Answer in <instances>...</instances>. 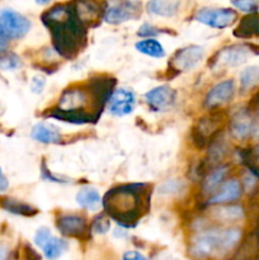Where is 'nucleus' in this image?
<instances>
[{"instance_id": "obj_1", "label": "nucleus", "mask_w": 259, "mask_h": 260, "mask_svg": "<svg viewBox=\"0 0 259 260\" xmlns=\"http://www.w3.org/2000/svg\"><path fill=\"white\" fill-rule=\"evenodd\" d=\"M114 80L112 78H94L88 86L68 88L58 99L57 107L46 112V114L56 119L70 123H88L95 122L94 116L86 107L90 106L101 116L102 108L109 101Z\"/></svg>"}, {"instance_id": "obj_2", "label": "nucleus", "mask_w": 259, "mask_h": 260, "mask_svg": "<svg viewBox=\"0 0 259 260\" xmlns=\"http://www.w3.org/2000/svg\"><path fill=\"white\" fill-rule=\"evenodd\" d=\"M58 55L73 58L85 46L86 25L76 15L73 3L55 5L42 15Z\"/></svg>"}, {"instance_id": "obj_3", "label": "nucleus", "mask_w": 259, "mask_h": 260, "mask_svg": "<svg viewBox=\"0 0 259 260\" xmlns=\"http://www.w3.org/2000/svg\"><path fill=\"white\" fill-rule=\"evenodd\" d=\"M149 189L146 184H131L113 188L106 194L103 206L111 218L123 226H134L146 210Z\"/></svg>"}, {"instance_id": "obj_4", "label": "nucleus", "mask_w": 259, "mask_h": 260, "mask_svg": "<svg viewBox=\"0 0 259 260\" xmlns=\"http://www.w3.org/2000/svg\"><path fill=\"white\" fill-rule=\"evenodd\" d=\"M241 238L238 229L223 231H206L198 235L190 245V253L195 256H210L215 253H228Z\"/></svg>"}, {"instance_id": "obj_5", "label": "nucleus", "mask_w": 259, "mask_h": 260, "mask_svg": "<svg viewBox=\"0 0 259 260\" xmlns=\"http://www.w3.org/2000/svg\"><path fill=\"white\" fill-rule=\"evenodd\" d=\"M141 13V4L131 0H108L104 9V19L109 24H119L135 19Z\"/></svg>"}, {"instance_id": "obj_6", "label": "nucleus", "mask_w": 259, "mask_h": 260, "mask_svg": "<svg viewBox=\"0 0 259 260\" xmlns=\"http://www.w3.org/2000/svg\"><path fill=\"white\" fill-rule=\"evenodd\" d=\"M196 19L212 28H226L234 24L238 18L235 10L228 8H203L198 10Z\"/></svg>"}, {"instance_id": "obj_7", "label": "nucleus", "mask_w": 259, "mask_h": 260, "mask_svg": "<svg viewBox=\"0 0 259 260\" xmlns=\"http://www.w3.org/2000/svg\"><path fill=\"white\" fill-rule=\"evenodd\" d=\"M0 25L10 38H22L29 30L30 22L15 10L3 9L0 10Z\"/></svg>"}, {"instance_id": "obj_8", "label": "nucleus", "mask_w": 259, "mask_h": 260, "mask_svg": "<svg viewBox=\"0 0 259 260\" xmlns=\"http://www.w3.org/2000/svg\"><path fill=\"white\" fill-rule=\"evenodd\" d=\"M73 5L78 18L86 27L98 24L104 17L106 7H102L98 0H74Z\"/></svg>"}, {"instance_id": "obj_9", "label": "nucleus", "mask_w": 259, "mask_h": 260, "mask_svg": "<svg viewBox=\"0 0 259 260\" xmlns=\"http://www.w3.org/2000/svg\"><path fill=\"white\" fill-rule=\"evenodd\" d=\"M203 53L205 51L200 46H188V47L182 48L173 56L170 61V68L177 70L178 73L190 70L202 60Z\"/></svg>"}, {"instance_id": "obj_10", "label": "nucleus", "mask_w": 259, "mask_h": 260, "mask_svg": "<svg viewBox=\"0 0 259 260\" xmlns=\"http://www.w3.org/2000/svg\"><path fill=\"white\" fill-rule=\"evenodd\" d=\"M135 94L128 89H118L109 96V112L117 117L126 116L134 111Z\"/></svg>"}, {"instance_id": "obj_11", "label": "nucleus", "mask_w": 259, "mask_h": 260, "mask_svg": "<svg viewBox=\"0 0 259 260\" xmlns=\"http://www.w3.org/2000/svg\"><path fill=\"white\" fill-rule=\"evenodd\" d=\"M147 104L154 111H165L170 108L175 102V91L170 86L163 85L147 91L145 95Z\"/></svg>"}, {"instance_id": "obj_12", "label": "nucleus", "mask_w": 259, "mask_h": 260, "mask_svg": "<svg viewBox=\"0 0 259 260\" xmlns=\"http://www.w3.org/2000/svg\"><path fill=\"white\" fill-rule=\"evenodd\" d=\"M220 123H221L220 117L210 116L201 119L198 126H196L192 132V137L195 144L197 145L198 147L205 146L207 140L210 139V137L215 136L216 132L218 131Z\"/></svg>"}, {"instance_id": "obj_13", "label": "nucleus", "mask_w": 259, "mask_h": 260, "mask_svg": "<svg viewBox=\"0 0 259 260\" xmlns=\"http://www.w3.org/2000/svg\"><path fill=\"white\" fill-rule=\"evenodd\" d=\"M231 134L235 139L245 140L254 134L253 113L244 109L239 111L231 119Z\"/></svg>"}, {"instance_id": "obj_14", "label": "nucleus", "mask_w": 259, "mask_h": 260, "mask_svg": "<svg viewBox=\"0 0 259 260\" xmlns=\"http://www.w3.org/2000/svg\"><path fill=\"white\" fill-rule=\"evenodd\" d=\"M234 91H235V85H234L233 80H225L222 83H218L208 91L207 96H206V107L216 108V107L228 103L233 98Z\"/></svg>"}, {"instance_id": "obj_15", "label": "nucleus", "mask_w": 259, "mask_h": 260, "mask_svg": "<svg viewBox=\"0 0 259 260\" xmlns=\"http://www.w3.org/2000/svg\"><path fill=\"white\" fill-rule=\"evenodd\" d=\"M57 229L60 233L70 238H81L86 234V222L83 217L76 215H63L57 218Z\"/></svg>"}, {"instance_id": "obj_16", "label": "nucleus", "mask_w": 259, "mask_h": 260, "mask_svg": "<svg viewBox=\"0 0 259 260\" xmlns=\"http://www.w3.org/2000/svg\"><path fill=\"white\" fill-rule=\"evenodd\" d=\"M241 196V185L236 179H230L223 183L217 193L208 201L210 205H220V203H229L239 200Z\"/></svg>"}, {"instance_id": "obj_17", "label": "nucleus", "mask_w": 259, "mask_h": 260, "mask_svg": "<svg viewBox=\"0 0 259 260\" xmlns=\"http://www.w3.org/2000/svg\"><path fill=\"white\" fill-rule=\"evenodd\" d=\"M250 55L248 46H229L220 52V62L226 66H239L245 62Z\"/></svg>"}, {"instance_id": "obj_18", "label": "nucleus", "mask_w": 259, "mask_h": 260, "mask_svg": "<svg viewBox=\"0 0 259 260\" xmlns=\"http://www.w3.org/2000/svg\"><path fill=\"white\" fill-rule=\"evenodd\" d=\"M234 35L239 38L259 37V14L251 13L246 15L239 23L238 28L234 30Z\"/></svg>"}, {"instance_id": "obj_19", "label": "nucleus", "mask_w": 259, "mask_h": 260, "mask_svg": "<svg viewBox=\"0 0 259 260\" xmlns=\"http://www.w3.org/2000/svg\"><path fill=\"white\" fill-rule=\"evenodd\" d=\"M180 7V0H150L147 9L160 17H173Z\"/></svg>"}, {"instance_id": "obj_20", "label": "nucleus", "mask_w": 259, "mask_h": 260, "mask_svg": "<svg viewBox=\"0 0 259 260\" xmlns=\"http://www.w3.org/2000/svg\"><path fill=\"white\" fill-rule=\"evenodd\" d=\"M32 139L42 144H56L60 141L61 136L55 127L47 126L45 123H37L32 128Z\"/></svg>"}, {"instance_id": "obj_21", "label": "nucleus", "mask_w": 259, "mask_h": 260, "mask_svg": "<svg viewBox=\"0 0 259 260\" xmlns=\"http://www.w3.org/2000/svg\"><path fill=\"white\" fill-rule=\"evenodd\" d=\"M2 207L5 211L10 213H14V215L19 216H25V217H30V216H35L38 212L35 207L27 205L24 202H20V201L14 200V198H3L2 201Z\"/></svg>"}, {"instance_id": "obj_22", "label": "nucleus", "mask_w": 259, "mask_h": 260, "mask_svg": "<svg viewBox=\"0 0 259 260\" xmlns=\"http://www.w3.org/2000/svg\"><path fill=\"white\" fill-rule=\"evenodd\" d=\"M76 202L80 207L94 211L101 203V196L93 188H83L76 194Z\"/></svg>"}, {"instance_id": "obj_23", "label": "nucleus", "mask_w": 259, "mask_h": 260, "mask_svg": "<svg viewBox=\"0 0 259 260\" xmlns=\"http://www.w3.org/2000/svg\"><path fill=\"white\" fill-rule=\"evenodd\" d=\"M259 84V66H249L240 74V86L243 91L250 90Z\"/></svg>"}, {"instance_id": "obj_24", "label": "nucleus", "mask_w": 259, "mask_h": 260, "mask_svg": "<svg viewBox=\"0 0 259 260\" xmlns=\"http://www.w3.org/2000/svg\"><path fill=\"white\" fill-rule=\"evenodd\" d=\"M136 50L140 52L145 53L147 56H151V57H163L165 55V51L163 48V46L160 45L157 41L155 40H145L141 42L136 43Z\"/></svg>"}, {"instance_id": "obj_25", "label": "nucleus", "mask_w": 259, "mask_h": 260, "mask_svg": "<svg viewBox=\"0 0 259 260\" xmlns=\"http://www.w3.org/2000/svg\"><path fill=\"white\" fill-rule=\"evenodd\" d=\"M66 246L68 244L65 243L61 239H56V238H51L47 243L43 245L42 250L45 253V256L48 259H56L66 250Z\"/></svg>"}, {"instance_id": "obj_26", "label": "nucleus", "mask_w": 259, "mask_h": 260, "mask_svg": "<svg viewBox=\"0 0 259 260\" xmlns=\"http://www.w3.org/2000/svg\"><path fill=\"white\" fill-rule=\"evenodd\" d=\"M228 170H229L228 167H221L213 170V172L205 179V184H203V189H205V192L210 193L212 192V190H215V188L222 182V179L225 178Z\"/></svg>"}, {"instance_id": "obj_27", "label": "nucleus", "mask_w": 259, "mask_h": 260, "mask_svg": "<svg viewBox=\"0 0 259 260\" xmlns=\"http://www.w3.org/2000/svg\"><path fill=\"white\" fill-rule=\"evenodd\" d=\"M22 65V61L15 53L0 51V69L2 70H15Z\"/></svg>"}, {"instance_id": "obj_28", "label": "nucleus", "mask_w": 259, "mask_h": 260, "mask_svg": "<svg viewBox=\"0 0 259 260\" xmlns=\"http://www.w3.org/2000/svg\"><path fill=\"white\" fill-rule=\"evenodd\" d=\"M218 215L221 218L225 221H236L239 218L243 217V210L239 207H229V208H221L218 211Z\"/></svg>"}, {"instance_id": "obj_29", "label": "nucleus", "mask_w": 259, "mask_h": 260, "mask_svg": "<svg viewBox=\"0 0 259 260\" xmlns=\"http://www.w3.org/2000/svg\"><path fill=\"white\" fill-rule=\"evenodd\" d=\"M233 5L245 13H254L258 9V0H233Z\"/></svg>"}, {"instance_id": "obj_30", "label": "nucleus", "mask_w": 259, "mask_h": 260, "mask_svg": "<svg viewBox=\"0 0 259 260\" xmlns=\"http://www.w3.org/2000/svg\"><path fill=\"white\" fill-rule=\"evenodd\" d=\"M111 228V222H109V217L107 216H98L94 220L93 225H91V230L96 234H106Z\"/></svg>"}, {"instance_id": "obj_31", "label": "nucleus", "mask_w": 259, "mask_h": 260, "mask_svg": "<svg viewBox=\"0 0 259 260\" xmlns=\"http://www.w3.org/2000/svg\"><path fill=\"white\" fill-rule=\"evenodd\" d=\"M51 238H52V234H51L50 230H47V229H40L35 235V243L37 244L38 248L42 249L43 245H45Z\"/></svg>"}, {"instance_id": "obj_32", "label": "nucleus", "mask_w": 259, "mask_h": 260, "mask_svg": "<svg viewBox=\"0 0 259 260\" xmlns=\"http://www.w3.org/2000/svg\"><path fill=\"white\" fill-rule=\"evenodd\" d=\"M251 107H253L254 112V134L253 136H259V93L254 96L253 102H251Z\"/></svg>"}, {"instance_id": "obj_33", "label": "nucleus", "mask_w": 259, "mask_h": 260, "mask_svg": "<svg viewBox=\"0 0 259 260\" xmlns=\"http://www.w3.org/2000/svg\"><path fill=\"white\" fill-rule=\"evenodd\" d=\"M157 33H159V30H157L156 28L147 24V23H145V24H142L141 27H140L137 35H139L140 37H154V36H156Z\"/></svg>"}, {"instance_id": "obj_34", "label": "nucleus", "mask_w": 259, "mask_h": 260, "mask_svg": "<svg viewBox=\"0 0 259 260\" xmlns=\"http://www.w3.org/2000/svg\"><path fill=\"white\" fill-rule=\"evenodd\" d=\"M45 78L43 76H35L32 80V84H30V88H32V91L35 93H41L43 90V86H45Z\"/></svg>"}, {"instance_id": "obj_35", "label": "nucleus", "mask_w": 259, "mask_h": 260, "mask_svg": "<svg viewBox=\"0 0 259 260\" xmlns=\"http://www.w3.org/2000/svg\"><path fill=\"white\" fill-rule=\"evenodd\" d=\"M9 40L10 37L8 36V33L5 32L4 28L0 25V51L5 50V47H7L8 43H9Z\"/></svg>"}, {"instance_id": "obj_36", "label": "nucleus", "mask_w": 259, "mask_h": 260, "mask_svg": "<svg viewBox=\"0 0 259 260\" xmlns=\"http://www.w3.org/2000/svg\"><path fill=\"white\" fill-rule=\"evenodd\" d=\"M124 259H130V260H145V258L142 254L137 253V251H130V253H126L123 255Z\"/></svg>"}, {"instance_id": "obj_37", "label": "nucleus", "mask_w": 259, "mask_h": 260, "mask_svg": "<svg viewBox=\"0 0 259 260\" xmlns=\"http://www.w3.org/2000/svg\"><path fill=\"white\" fill-rule=\"evenodd\" d=\"M8 187H9V183H8L7 177L3 174L2 168H0V190H2V192L3 190H7Z\"/></svg>"}, {"instance_id": "obj_38", "label": "nucleus", "mask_w": 259, "mask_h": 260, "mask_svg": "<svg viewBox=\"0 0 259 260\" xmlns=\"http://www.w3.org/2000/svg\"><path fill=\"white\" fill-rule=\"evenodd\" d=\"M50 2H52V0H36V3H38V4H48Z\"/></svg>"}, {"instance_id": "obj_39", "label": "nucleus", "mask_w": 259, "mask_h": 260, "mask_svg": "<svg viewBox=\"0 0 259 260\" xmlns=\"http://www.w3.org/2000/svg\"><path fill=\"white\" fill-rule=\"evenodd\" d=\"M256 156H258V160H259V146L256 147Z\"/></svg>"}]
</instances>
